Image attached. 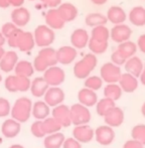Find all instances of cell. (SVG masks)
Masks as SVG:
<instances>
[{
  "label": "cell",
  "mask_w": 145,
  "mask_h": 148,
  "mask_svg": "<svg viewBox=\"0 0 145 148\" xmlns=\"http://www.w3.org/2000/svg\"><path fill=\"white\" fill-rule=\"evenodd\" d=\"M11 112V105L5 98L0 97V118L7 117Z\"/></svg>",
  "instance_id": "b9f144b4"
},
{
  "label": "cell",
  "mask_w": 145,
  "mask_h": 148,
  "mask_svg": "<svg viewBox=\"0 0 145 148\" xmlns=\"http://www.w3.org/2000/svg\"><path fill=\"white\" fill-rule=\"evenodd\" d=\"M51 114V107L44 101H37L32 105L31 115L36 120H44Z\"/></svg>",
  "instance_id": "f1b7e54d"
},
{
  "label": "cell",
  "mask_w": 145,
  "mask_h": 148,
  "mask_svg": "<svg viewBox=\"0 0 145 148\" xmlns=\"http://www.w3.org/2000/svg\"><path fill=\"white\" fill-rule=\"evenodd\" d=\"M141 113H142V115H143V117L145 118V102L143 103V105H142V107H141Z\"/></svg>",
  "instance_id": "680465c9"
},
{
  "label": "cell",
  "mask_w": 145,
  "mask_h": 148,
  "mask_svg": "<svg viewBox=\"0 0 145 148\" xmlns=\"http://www.w3.org/2000/svg\"><path fill=\"white\" fill-rule=\"evenodd\" d=\"M106 16L108 21L113 23L114 25L124 23V21L127 19V14L120 6H111L107 11Z\"/></svg>",
  "instance_id": "d4e9b609"
},
{
  "label": "cell",
  "mask_w": 145,
  "mask_h": 148,
  "mask_svg": "<svg viewBox=\"0 0 145 148\" xmlns=\"http://www.w3.org/2000/svg\"><path fill=\"white\" fill-rule=\"evenodd\" d=\"M70 110H71L72 124H74L75 126L90 123L91 119H92V115H91V112L88 107L80 103H77L71 106Z\"/></svg>",
  "instance_id": "8992f818"
},
{
  "label": "cell",
  "mask_w": 145,
  "mask_h": 148,
  "mask_svg": "<svg viewBox=\"0 0 145 148\" xmlns=\"http://www.w3.org/2000/svg\"><path fill=\"white\" fill-rule=\"evenodd\" d=\"M103 93H104L105 98H109V99H112L116 102L121 98L123 91H122L121 87L119 86V84L115 83V84H107Z\"/></svg>",
  "instance_id": "d590c367"
},
{
  "label": "cell",
  "mask_w": 145,
  "mask_h": 148,
  "mask_svg": "<svg viewBox=\"0 0 145 148\" xmlns=\"http://www.w3.org/2000/svg\"><path fill=\"white\" fill-rule=\"evenodd\" d=\"M29 1H34V0H29Z\"/></svg>",
  "instance_id": "94428289"
},
{
  "label": "cell",
  "mask_w": 145,
  "mask_h": 148,
  "mask_svg": "<svg viewBox=\"0 0 145 148\" xmlns=\"http://www.w3.org/2000/svg\"><path fill=\"white\" fill-rule=\"evenodd\" d=\"M140 82H141V84L145 86V64H144V68H143V71H142L141 75H140Z\"/></svg>",
  "instance_id": "db71d44e"
},
{
  "label": "cell",
  "mask_w": 145,
  "mask_h": 148,
  "mask_svg": "<svg viewBox=\"0 0 145 148\" xmlns=\"http://www.w3.org/2000/svg\"><path fill=\"white\" fill-rule=\"evenodd\" d=\"M21 123L16 121L15 119H7L1 125V133L5 138H14L20 133Z\"/></svg>",
  "instance_id": "e0dca14e"
},
{
  "label": "cell",
  "mask_w": 145,
  "mask_h": 148,
  "mask_svg": "<svg viewBox=\"0 0 145 148\" xmlns=\"http://www.w3.org/2000/svg\"><path fill=\"white\" fill-rule=\"evenodd\" d=\"M66 140L65 135L62 132L47 135L43 139V146L45 148H62Z\"/></svg>",
  "instance_id": "f546056e"
},
{
  "label": "cell",
  "mask_w": 145,
  "mask_h": 148,
  "mask_svg": "<svg viewBox=\"0 0 145 148\" xmlns=\"http://www.w3.org/2000/svg\"><path fill=\"white\" fill-rule=\"evenodd\" d=\"M45 23L51 29H62L65 26L66 22L60 15L57 8H49L45 14Z\"/></svg>",
  "instance_id": "d6986e66"
},
{
  "label": "cell",
  "mask_w": 145,
  "mask_h": 148,
  "mask_svg": "<svg viewBox=\"0 0 145 148\" xmlns=\"http://www.w3.org/2000/svg\"><path fill=\"white\" fill-rule=\"evenodd\" d=\"M126 60H127V59H126L125 57H124L123 55H122L121 53H120L119 51H115L114 53H112L111 55V62H113V64H115L116 66H123V64H125Z\"/></svg>",
  "instance_id": "ee69618b"
},
{
  "label": "cell",
  "mask_w": 145,
  "mask_h": 148,
  "mask_svg": "<svg viewBox=\"0 0 145 148\" xmlns=\"http://www.w3.org/2000/svg\"><path fill=\"white\" fill-rule=\"evenodd\" d=\"M124 66H125L124 68H125V70H126V73L133 75L136 78H139L144 68V64H143V62H142V60L138 57H136V56L128 59L126 60Z\"/></svg>",
  "instance_id": "484cf974"
},
{
  "label": "cell",
  "mask_w": 145,
  "mask_h": 148,
  "mask_svg": "<svg viewBox=\"0 0 145 148\" xmlns=\"http://www.w3.org/2000/svg\"><path fill=\"white\" fill-rule=\"evenodd\" d=\"M5 55V51H4V49L2 47H0V60H2V58H3V56Z\"/></svg>",
  "instance_id": "9f6ffc18"
},
{
  "label": "cell",
  "mask_w": 145,
  "mask_h": 148,
  "mask_svg": "<svg viewBox=\"0 0 145 148\" xmlns=\"http://www.w3.org/2000/svg\"><path fill=\"white\" fill-rule=\"evenodd\" d=\"M66 98L65 92L60 87H49L47 93L43 96V101L49 106V107H57V106L63 104Z\"/></svg>",
  "instance_id": "8fae6325"
},
{
  "label": "cell",
  "mask_w": 145,
  "mask_h": 148,
  "mask_svg": "<svg viewBox=\"0 0 145 148\" xmlns=\"http://www.w3.org/2000/svg\"><path fill=\"white\" fill-rule=\"evenodd\" d=\"M118 84L121 87L122 91L125 93H133L138 88L137 78L128 73H124L121 75V78H120Z\"/></svg>",
  "instance_id": "7402d4cb"
},
{
  "label": "cell",
  "mask_w": 145,
  "mask_h": 148,
  "mask_svg": "<svg viewBox=\"0 0 145 148\" xmlns=\"http://www.w3.org/2000/svg\"><path fill=\"white\" fill-rule=\"evenodd\" d=\"M49 86L43 77H37L34 81H31V85H30V93L34 97L36 98H41L44 96L47 91L49 90Z\"/></svg>",
  "instance_id": "4316f807"
},
{
  "label": "cell",
  "mask_w": 145,
  "mask_h": 148,
  "mask_svg": "<svg viewBox=\"0 0 145 148\" xmlns=\"http://www.w3.org/2000/svg\"><path fill=\"white\" fill-rule=\"evenodd\" d=\"M57 11L65 22H71L78 16V8L70 2L62 3L57 7Z\"/></svg>",
  "instance_id": "cb8c5ba5"
},
{
  "label": "cell",
  "mask_w": 145,
  "mask_h": 148,
  "mask_svg": "<svg viewBox=\"0 0 145 148\" xmlns=\"http://www.w3.org/2000/svg\"><path fill=\"white\" fill-rule=\"evenodd\" d=\"M31 81L29 78L18 76V75H9L4 81L5 89L10 93L16 92H27L30 89Z\"/></svg>",
  "instance_id": "277c9868"
},
{
  "label": "cell",
  "mask_w": 145,
  "mask_h": 148,
  "mask_svg": "<svg viewBox=\"0 0 145 148\" xmlns=\"http://www.w3.org/2000/svg\"><path fill=\"white\" fill-rule=\"evenodd\" d=\"M57 64H59L57 59V49L51 47H42L32 62L34 71L39 73H44L49 68L57 66Z\"/></svg>",
  "instance_id": "6da1fadb"
},
{
  "label": "cell",
  "mask_w": 145,
  "mask_h": 148,
  "mask_svg": "<svg viewBox=\"0 0 145 148\" xmlns=\"http://www.w3.org/2000/svg\"><path fill=\"white\" fill-rule=\"evenodd\" d=\"M22 29L21 28L18 27L16 30H14L13 32L11 33V34L9 35V36L6 38V42H7V45H9L10 47H12V49H16V45H17V40H18V37H19L20 33H21Z\"/></svg>",
  "instance_id": "7bdbcfd3"
},
{
  "label": "cell",
  "mask_w": 145,
  "mask_h": 148,
  "mask_svg": "<svg viewBox=\"0 0 145 148\" xmlns=\"http://www.w3.org/2000/svg\"><path fill=\"white\" fill-rule=\"evenodd\" d=\"M117 49L128 60L135 56L138 47L135 42H133V41H131V40H127V41H125V42L119 43Z\"/></svg>",
  "instance_id": "8d00e7d4"
},
{
  "label": "cell",
  "mask_w": 145,
  "mask_h": 148,
  "mask_svg": "<svg viewBox=\"0 0 145 148\" xmlns=\"http://www.w3.org/2000/svg\"><path fill=\"white\" fill-rule=\"evenodd\" d=\"M62 148H82V143L76 140L74 137H70V138H66Z\"/></svg>",
  "instance_id": "bcb514c9"
},
{
  "label": "cell",
  "mask_w": 145,
  "mask_h": 148,
  "mask_svg": "<svg viewBox=\"0 0 145 148\" xmlns=\"http://www.w3.org/2000/svg\"><path fill=\"white\" fill-rule=\"evenodd\" d=\"M34 47H36V40H34V33L22 30L18 37L16 49L26 53V51H30Z\"/></svg>",
  "instance_id": "ffe728a7"
},
{
  "label": "cell",
  "mask_w": 145,
  "mask_h": 148,
  "mask_svg": "<svg viewBox=\"0 0 145 148\" xmlns=\"http://www.w3.org/2000/svg\"><path fill=\"white\" fill-rule=\"evenodd\" d=\"M121 69L113 62H105L100 69V77L103 82L107 84H115L118 83L121 78Z\"/></svg>",
  "instance_id": "52a82bcc"
},
{
  "label": "cell",
  "mask_w": 145,
  "mask_h": 148,
  "mask_svg": "<svg viewBox=\"0 0 145 148\" xmlns=\"http://www.w3.org/2000/svg\"><path fill=\"white\" fill-rule=\"evenodd\" d=\"M43 79L49 87H59L66 80V73L62 68L53 66L43 73Z\"/></svg>",
  "instance_id": "ba28073f"
},
{
  "label": "cell",
  "mask_w": 145,
  "mask_h": 148,
  "mask_svg": "<svg viewBox=\"0 0 145 148\" xmlns=\"http://www.w3.org/2000/svg\"><path fill=\"white\" fill-rule=\"evenodd\" d=\"M5 42H6L5 36H4V35L2 34L1 31H0V47H3V45H5Z\"/></svg>",
  "instance_id": "11a10c76"
},
{
  "label": "cell",
  "mask_w": 145,
  "mask_h": 148,
  "mask_svg": "<svg viewBox=\"0 0 145 148\" xmlns=\"http://www.w3.org/2000/svg\"><path fill=\"white\" fill-rule=\"evenodd\" d=\"M32 102L29 98L21 97L14 102L10 115L19 123H25L29 120L32 111Z\"/></svg>",
  "instance_id": "7a4b0ae2"
},
{
  "label": "cell",
  "mask_w": 145,
  "mask_h": 148,
  "mask_svg": "<svg viewBox=\"0 0 145 148\" xmlns=\"http://www.w3.org/2000/svg\"><path fill=\"white\" fill-rule=\"evenodd\" d=\"M34 40H36V45L42 49V47H49L55 41V33L53 29L49 27L47 24L45 25L41 24V25H38L34 29Z\"/></svg>",
  "instance_id": "5b68a950"
},
{
  "label": "cell",
  "mask_w": 145,
  "mask_h": 148,
  "mask_svg": "<svg viewBox=\"0 0 145 148\" xmlns=\"http://www.w3.org/2000/svg\"><path fill=\"white\" fill-rule=\"evenodd\" d=\"M136 45H137V47L139 49V51H141V53H145V34H142L138 37L137 43H136Z\"/></svg>",
  "instance_id": "681fc988"
},
{
  "label": "cell",
  "mask_w": 145,
  "mask_h": 148,
  "mask_svg": "<svg viewBox=\"0 0 145 148\" xmlns=\"http://www.w3.org/2000/svg\"><path fill=\"white\" fill-rule=\"evenodd\" d=\"M115 131L108 125L99 126L95 130V139L99 144L103 145V146H108V145L112 144L113 141L115 140Z\"/></svg>",
  "instance_id": "9c48e42d"
},
{
  "label": "cell",
  "mask_w": 145,
  "mask_h": 148,
  "mask_svg": "<svg viewBox=\"0 0 145 148\" xmlns=\"http://www.w3.org/2000/svg\"><path fill=\"white\" fill-rule=\"evenodd\" d=\"M78 53L77 49L72 45H64L57 49V62L62 64H70L76 60Z\"/></svg>",
  "instance_id": "2e32d148"
},
{
  "label": "cell",
  "mask_w": 145,
  "mask_h": 148,
  "mask_svg": "<svg viewBox=\"0 0 145 148\" xmlns=\"http://www.w3.org/2000/svg\"><path fill=\"white\" fill-rule=\"evenodd\" d=\"M115 106V101H113L112 99H109V98H103L101 100H98V102H97L96 112L99 116L104 117L107 114V112H109Z\"/></svg>",
  "instance_id": "e575fe53"
},
{
  "label": "cell",
  "mask_w": 145,
  "mask_h": 148,
  "mask_svg": "<svg viewBox=\"0 0 145 148\" xmlns=\"http://www.w3.org/2000/svg\"><path fill=\"white\" fill-rule=\"evenodd\" d=\"M17 26L15 25V24L13 23V22H6V23H4L3 25H2V27H1V32H2V34L5 36V38H7L8 36H9L10 34H11L12 32H13L14 30H16L17 29Z\"/></svg>",
  "instance_id": "f6af8a7d"
},
{
  "label": "cell",
  "mask_w": 145,
  "mask_h": 148,
  "mask_svg": "<svg viewBox=\"0 0 145 148\" xmlns=\"http://www.w3.org/2000/svg\"><path fill=\"white\" fill-rule=\"evenodd\" d=\"M98 60L96 55L90 53H87L82 60L77 62L74 66V75L78 79H87L91 75V73L96 69Z\"/></svg>",
  "instance_id": "3957f363"
},
{
  "label": "cell",
  "mask_w": 145,
  "mask_h": 148,
  "mask_svg": "<svg viewBox=\"0 0 145 148\" xmlns=\"http://www.w3.org/2000/svg\"><path fill=\"white\" fill-rule=\"evenodd\" d=\"M9 148H25V147L22 146L21 144H13V145H11Z\"/></svg>",
  "instance_id": "6f0895ef"
},
{
  "label": "cell",
  "mask_w": 145,
  "mask_h": 148,
  "mask_svg": "<svg viewBox=\"0 0 145 148\" xmlns=\"http://www.w3.org/2000/svg\"><path fill=\"white\" fill-rule=\"evenodd\" d=\"M123 148H144V145L134 139H130L124 143Z\"/></svg>",
  "instance_id": "7dc6e473"
},
{
  "label": "cell",
  "mask_w": 145,
  "mask_h": 148,
  "mask_svg": "<svg viewBox=\"0 0 145 148\" xmlns=\"http://www.w3.org/2000/svg\"><path fill=\"white\" fill-rule=\"evenodd\" d=\"M91 39H94L97 41H103V42H108L110 38V30L105 25H99L93 27L91 31Z\"/></svg>",
  "instance_id": "1f68e13d"
},
{
  "label": "cell",
  "mask_w": 145,
  "mask_h": 148,
  "mask_svg": "<svg viewBox=\"0 0 145 148\" xmlns=\"http://www.w3.org/2000/svg\"><path fill=\"white\" fill-rule=\"evenodd\" d=\"M132 35V29L127 24H116L110 30V38L117 43L125 42L130 40V37Z\"/></svg>",
  "instance_id": "30bf717a"
},
{
  "label": "cell",
  "mask_w": 145,
  "mask_h": 148,
  "mask_svg": "<svg viewBox=\"0 0 145 148\" xmlns=\"http://www.w3.org/2000/svg\"><path fill=\"white\" fill-rule=\"evenodd\" d=\"M107 1L108 0H91V2L95 5H104Z\"/></svg>",
  "instance_id": "f5cc1de1"
},
{
  "label": "cell",
  "mask_w": 145,
  "mask_h": 148,
  "mask_svg": "<svg viewBox=\"0 0 145 148\" xmlns=\"http://www.w3.org/2000/svg\"><path fill=\"white\" fill-rule=\"evenodd\" d=\"M88 47L92 53H94V55H102V53H104L105 51H107V49H108V47H109V42L97 41V40H94V39L90 38Z\"/></svg>",
  "instance_id": "74e56055"
},
{
  "label": "cell",
  "mask_w": 145,
  "mask_h": 148,
  "mask_svg": "<svg viewBox=\"0 0 145 148\" xmlns=\"http://www.w3.org/2000/svg\"><path fill=\"white\" fill-rule=\"evenodd\" d=\"M24 3V0H10V4L13 7L17 8V7H21Z\"/></svg>",
  "instance_id": "f907efd6"
},
{
  "label": "cell",
  "mask_w": 145,
  "mask_h": 148,
  "mask_svg": "<svg viewBox=\"0 0 145 148\" xmlns=\"http://www.w3.org/2000/svg\"><path fill=\"white\" fill-rule=\"evenodd\" d=\"M1 82H2V76L0 75V83H1Z\"/></svg>",
  "instance_id": "91938a15"
},
{
  "label": "cell",
  "mask_w": 145,
  "mask_h": 148,
  "mask_svg": "<svg viewBox=\"0 0 145 148\" xmlns=\"http://www.w3.org/2000/svg\"><path fill=\"white\" fill-rule=\"evenodd\" d=\"M40 1L49 8H57L62 4V0H40Z\"/></svg>",
  "instance_id": "c3c4849f"
},
{
  "label": "cell",
  "mask_w": 145,
  "mask_h": 148,
  "mask_svg": "<svg viewBox=\"0 0 145 148\" xmlns=\"http://www.w3.org/2000/svg\"><path fill=\"white\" fill-rule=\"evenodd\" d=\"M103 118H104L106 125L114 128V127H119L123 124L125 115H124V112L121 108L115 106L109 112H107V114Z\"/></svg>",
  "instance_id": "9a60e30c"
},
{
  "label": "cell",
  "mask_w": 145,
  "mask_h": 148,
  "mask_svg": "<svg viewBox=\"0 0 145 148\" xmlns=\"http://www.w3.org/2000/svg\"><path fill=\"white\" fill-rule=\"evenodd\" d=\"M107 22H108L107 16L102 13H98V12L89 13L85 18V23L88 26H91V27H95V26L99 25H106Z\"/></svg>",
  "instance_id": "836d02e7"
},
{
  "label": "cell",
  "mask_w": 145,
  "mask_h": 148,
  "mask_svg": "<svg viewBox=\"0 0 145 148\" xmlns=\"http://www.w3.org/2000/svg\"><path fill=\"white\" fill-rule=\"evenodd\" d=\"M11 6L10 0H0V8H8Z\"/></svg>",
  "instance_id": "816d5d0a"
},
{
  "label": "cell",
  "mask_w": 145,
  "mask_h": 148,
  "mask_svg": "<svg viewBox=\"0 0 145 148\" xmlns=\"http://www.w3.org/2000/svg\"><path fill=\"white\" fill-rule=\"evenodd\" d=\"M30 18H31V15H30L29 10L22 6L14 8L11 12V21L19 28L27 25L30 21Z\"/></svg>",
  "instance_id": "5bb4252c"
},
{
  "label": "cell",
  "mask_w": 145,
  "mask_h": 148,
  "mask_svg": "<svg viewBox=\"0 0 145 148\" xmlns=\"http://www.w3.org/2000/svg\"><path fill=\"white\" fill-rule=\"evenodd\" d=\"M78 100L79 103L86 107H94L98 102V96H97L96 92L93 90L83 88L78 93Z\"/></svg>",
  "instance_id": "44dd1931"
},
{
  "label": "cell",
  "mask_w": 145,
  "mask_h": 148,
  "mask_svg": "<svg viewBox=\"0 0 145 148\" xmlns=\"http://www.w3.org/2000/svg\"><path fill=\"white\" fill-rule=\"evenodd\" d=\"M132 139L145 145V124H138L132 128Z\"/></svg>",
  "instance_id": "ab89813d"
},
{
  "label": "cell",
  "mask_w": 145,
  "mask_h": 148,
  "mask_svg": "<svg viewBox=\"0 0 145 148\" xmlns=\"http://www.w3.org/2000/svg\"><path fill=\"white\" fill-rule=\"evenodd\" d=\"M41 125H42V130H43V132H44L45 136L49 134L60 132L61 129L63 128L62 125L60 124L53 116H51V117H47V118H45L44 120H42Z\"/></svg>",
  "instance_id": "d6a6232c"
},
{
  "label": "cell",
  "mask_w": 145,
  "mask_h": 148,
  "mask_svg": "<svg viewBox=\"0 0 145 148\" xmlns=\"http://www.w3.org/2000/svg\"><path fill=\"white\" fill-rule=\"evenodd\" d=\"M103 80L101 77L98 76H89L87 79H85V88H88L93 91H98L102 88L103 86Z\"/></svg>",
  "instance_id": "f35d334b"
},
{
  "label": "cell",
  "mask_w": 145,
  "mask_h": 148,
  "mask_svg": "<svg viewBox=\"0 0 145 148\" xmlns=\"http://www.w3.org/2000/svg\"><path fill=\"white\" fill-rule=\"evenodd\" d=\"M72 137L81 143H89L94 139L95 130L89 124L75 126L72 130Z\"/></svg>",
  "instance_id": "4fadbf2b"
},
{
  "label": "cell",
  "mask_w": 145,
  "mask_h": 148,
  "mask_svg": "<svg viewBox=\"0 0 145 148\" xmlns=\"http://www.w3.org/2000/svg\"><path fill=\"white\" fill-rule=\"evenodd\" d=\"M51 116L62 125L63 128H67L72 125L71 110H70V107H68L65 104H61L57 107H53L51 111Z\"/></svg>",
  "instance_id": "7c38bea8"
},
{
  "label": "cell",
  "mask_w": 145,
  "mask_h": 148,
  "mask_svg": "<svg viewBox=\"0 0 145 148\" xmlns=\"http://www.w3.org/2000/svg\"><path fill=\"white\" fill-rule=\"evenodd\" d=\"M129 21L135 26H144L145 25V8L142 6H135L130 10L128 14Z\"/></svg>",
  "instance_id": "83f0119b"
},
{
  "label": "cell",
  "mask_w": 145,
  "mask_h": 148,
  "mask_svg": "<svg viewBox=\"0 0 145 148\" xmlns=\"http://www.w3.org/2000/svg\"><path fill=\"white\" fill-rule=\"evenodd\" d=\"M90 40V35L88 31L84 28L75 29L71 34V43L72 47L77 49H82L86 47Z\"/></svg>",
  "instance_id": "ac0fdd59"
},
{
  "label": "cell",
  "mask_w": 145,
  "mask_h": 148,
  "mask_svg": "<svg viewBox=\"0 0 145 148\" xmlns=\"http://www.w3.org/2000/svg\"><path fill=\"white\" fill-rule=\"evenodd\" d=\"M18 62V56L16 51H5L2 60H0V70L4 73H10L14 71L16 64Z\"/></svg>",
  "instance_id": "603a6c76"
},
{
  "label": "cell",
  "mask_w": 145,
  "mask_h": 148,
  "mask_svg": "<svg viewBox=\"0 0 145 148\" xmlns=\"http://www.w3.org/2000/svg\"><path fill=\"white\" fill-rule=\"evenodd\" d=\"M42 120H36V122H34L30 127V131H31V134L34 135L36 138H44L45 134L42 130V125H41Z\"/></svg>",
  "instance_id": "60d3db41"
},
{
  "label": "cell",
  "mask_w": 145,
  "mask_h": 148,
  "mask_svg": "<svg viewBox=\"0 0 145 148\" xmlns=\"http://www.w3.org/2000/svg\"><path fill=\"white\" fill-rule=\"evenodd\" d=\"M14 74L18 75V76L30 78L34 74V64L28 60H20V62L18 60L15 68H14Z\"/></svg>",
  "instance_id": "4dcf8cb0"
}]
</instances>
